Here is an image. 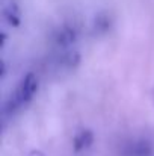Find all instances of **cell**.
<instances>
[{
  "instance_id": "6da1fadb",
  "label": "cell",
  "mask_w": 154,
  "mask_h": 156,
  "mask_svg": "<svg viewBox=\"0 0 154 156\" xmlns=\"http://www.w3.org/2000/svg\"><path fill=\"white\" fill-rule=\"evenodd\" d=\"M36 88H38V79H36V76L32 74V73L27 74V76H26L24 79H21V82L17 85V90H15V93H14V99H11L12 106L17 109V108L23 106L24 103H27V102L33 97Z\"/></svg>"
},
{
  "instance_id": "7a4b0ae2",
  "label": "cell",
  "mask_w": 154,
  "mask_h": 156,
  "mask_svg": "<svg viewBox=\"0 0 154 156\" xmlns=\"http://www.w3.org/2000/svg\"><path fill=\"white\" fill-rule=\"evenodd\" d=\"M91 141H92V136H89V135H85V133H82V135H79V136L76 138V141H74V146H76V150H82V149H85V147H88Z\"/></svg>"
},
{
  "instance_id": "3957f363",
  "label": "cell",
  "mask_w": 154,
  "mask_h": 156,
  "mask_svg": "<svg viewBox=\"0 0 154 156\" xmlns=\"http://www.w3.org/2000/svg\"><path fill=\"white\" fill-rule=\"evenodd\" d=\"M73 38H74V32H73L71 29H65V30L62 32V35L57 37V43L65 46V44H70Z\"/></svg>"
}]
</instances>
